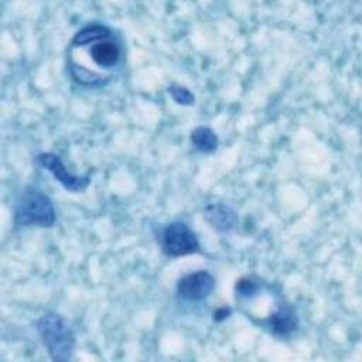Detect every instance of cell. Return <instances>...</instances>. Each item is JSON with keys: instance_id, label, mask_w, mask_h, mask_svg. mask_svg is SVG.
<instances>
[{"instance_id": "8", "label": "cell", "mask_w": 362, "mask_h": 362, "mask_svg": "<svg viewBox=\"0 0 362 362\" xmlns=\"http://www.w3.org/2000/svg\"><path fill=\"white\" fill-rule=\"evenodd\" d=\"M205 216L209 221V223L221 232L232 230L238 222L236 212L232 208L222 204H212L206 206Z\"/></svg>"}, {"instance_id": "5", "label": "cell", "mask_w": 362, "mask_h": 362, "mask_svg": "<svg viewBox=\"0 0 362 362\" xmlns=\"http://www.w3.org/2000/svg\"><path fill=\"white\" fill-rule=\"evenodd\" d=\"M214 287V276L208 270H197L178 280L177 294L188 301H202L211 296Z\"/></svg>"}, {"instance_id": "2", "label": "cell", "mask_w": 362, "mask_h": 362, "mask_svg": "<svg viewBox=\"0 0 362 362\" xmlns=\"http://www.w3.org/2000/svg\"><path fill=\"white\" fill-rule=\"evenodd\" d=\"M37 332L54 361H69L75 346V337L71 327L62 317L54 313L44 314L37 321Z\"/></svg>"}, {"instance_id": "3", "label": "cell", "mask_w": 362, "mask_h": 362, "mask_svg": "<svg viewBox=\"0 0 362 362\" xmlns=\"http://www.w3.org/2000/svg\"><path fill=\"white\" fill-rule=\"evenodd\" d=\"M54 222L55 208L52 201L34 187L25 188L14 206V223L20 226L37 225L48 228Z\"/></svg>"}, {"instance_id": "1", "label": "cell", "mask_w": 362, "mask_h": 362, "mask_svg": "<svg viewBox=\"0 0 362 362\" xmlns=\"http://www.w3.org/2000/svg\"><path fill=\"white\" fill-rule=\"evenodd\" d=\"M122 59V47L110 28L89 24L79 30L68 48V71L83 86H105Z\"/></svg>"}, {"instance_id": "10", "label": "cell", "mask_w": 362, "mask_h": 362, "mask_svg": "<svg viewBox=\"0 0 362 362\" xmlns=\"http://www.w3.org/2000/svg\"><path fill=\"white\" fill-rule=\"evenodd\" d=\"M168 93L171 95V98L175 100V103L178 105H184V106H189L194 103V95L182 86H177L173 85L168 88Z\"/></svg>"}, {"instance_id": "9", "label": "cell", "mask_w": 362, "mask_h": 362, "mask_svg": "<svg viewBox=\"0 0 362 362\" xmlns=\"http://www.w3.org/2000/svg\"><path fill=\"white\" fill-rule=\"evenodd\" d=\"M191 143L201 153H214L218 147V137L212 129L201 126L191 133Z\"/></svg>"}, {"instance_id": "11", "label": "cell", "mask_w": 362, "mask_h": 362, "mask_svg": "<svg viewBox=\"0 0 362 362\" xmlns=\"http://www.w3.org/2000/svg\"><path fill=\"white\" fill-rule=\"evenodd\" d=\"M229 313H230L229 308H228V310H226V308H221V310H218V311L214 314V318H215V320H222V318H225Z\"/></svg>"}, {"instance_id": "4", "label": "cell", "mask_w": 362, "mask_h": 362, "mask_svg": "<svg viewBox=\"0 0 362 362\" xmlns=\"http://www.w3.org/2000/svg\"><path fill=\"white\" fill-rule=\"evenodd\" d=\"M160 245L163 253L170 257L185 256L199 250V240L195 232L181 221L171 222L163 229Z\"/></svg>"}, {"instance_id": "6", "label": "cell", "mask_w": 362, "mask_h": 362, "mask_svg": "<svg viewBox=\"0 0 362 362\" xmlns=\"http://www.w3.org/2000/svg\"><path fill=\"white\" fill-rule=\"evenodd\" d=\"M38 164L45 168L47 171H49V174L66 189V191H72V192H79L83 191L89 182L90 178L88 175L85 177H78L74 175L71 173H68V170L65 168L64 163L61 161V158L54 154V153H42L38 156Z\"/></svg>"}, {"instance_id": "7", "label": "cell", "mask_w": 362, "mask_h": 362, "mask_svg": "<svg viewBox=\"0 0 362 362\" xmlns=\"http://www.w3.org/2000/svg\"><path fill=\"white\" fill-rule=\"evenodd\" d=\"M263 324L274 335H288L298 327V318L296 311L287 303H279L272 314L263 321Z\"/></svg>"}]
</instances>
